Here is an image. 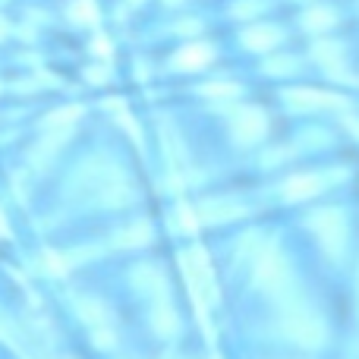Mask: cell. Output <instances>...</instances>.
<instances>
[{
  "label": "cell",
  "instance_id": "obj_9",
  "mask_svg": "<svg viewBox=\"0 0 359 359\" xmlns=\"http://www.w3.org/2000/svg\"><path fill=\"white\" fill-rule=\"evenodd\" d=\"M243 41H246V48H252V50H268L274 41H278V32L252 29V32H246V35H243Z\"/></svg>",
  "mask_w": 359,
  "mask_h": 359
},
{
  "label": "cell",
  "instance_id": "obj_4",
  "mask_svg": "<svg viewBox=\"0 0 359 359\" xmlns=\"http://www.w3.org/2000/svg\"><path fill=\"white\" fill-rule=\"evenodd\" d=\"M255 280H259L265 290H278L287 280V265L278 249H262L259 262H255Z\"/></svg>",
  "mask_w": 359,
  "mask_h": 359
},
{
  "label": "cell",
  "instance_id": "obj_10",
  "mask_svg": "<svg viewBox=\"0 0 359 359\" xmlns=\"http://www.w3.org/2000/svg\"><path fill=\"white\" fill-rule=\"evenodd\" d=\"M243 208H236V205H230V202H211V205H205V211H202V217H208V221H224V217H236Z\"/></svg>",
  "mask_w": 359,
  "mask_h": 359
},
{
  "label": "cell",
  "instance_id": "obj_12",
  "mask_svg": "<svg viewBox=\"0 0 359 359\" xmlns=\"http://www.w3.org/2000/svg\"><path fill=\"white\" fill-rule=\"evenodd\" d=\"M208 95H236V88H224V86H215V88H205Z\"/></svg>",
  "mask_w": 359,
  "mask_h": 359
},
{
  "label": "cell",
  "instance_id": "obj_11",
  "mask_svg": "<svg viewBox=\"0 0 359 359\" xmlns=\"http://www.w3.org/2000/svg\"><path fill=\"white\" fill-rule=\"evenodd\" d=\"M328 19H331V13H309V16H306V22L318 29V22H328Z\"/></svg>",
  "mask_w": 359,
  "mask_h": 359
},
{
  "label": "cell",
  "instance_id": "obj_8",
  "mask_svg": "<svg viewBox=\"0 0 359 359\" xmlns=\"http://www.w3.org/2000/svg\"><path fill=\"white\" fill-rule=\"evenodd\" d=\"M211 60V50L208 48H186L177 54V67L180 69H198Z\"/></svg>",
  "mask_w": 359,
  "mask_h": 359
},
{
  "label": "cell",
  "instance_id": "obj_6",
  "mask_svg": "<svg viewBox=\"0 0 359 359\" xmlns=\"http://www.w3.org/2000/svg\"><path fill=\"white\" fill-rule=\"evenodd\" d=\"M287 101H290L293 107H299V111H318V107H337V98H331V95H322V92H306V88H293V92L287 95Z\"/></svg>",
  "mask_w": 359,
  "mask_h": 359
},
{
  "label": "cell",
  "instance_id": "obj_3",
  "mask_svg": "<svg viewBox=\"0 0 359 359\" xmlns=\"http://www.w3.org/2000/svg\"><path fill=\"white\" fill-rule=\"evenodd\" d=\"M312 227H316L318 240L325 243V249H328L331 255H341L344 240H347V227H344V217L337 215V211H318Z\"/></svg>",
  "mask_w": 359,
  "mask_h": 359
},
{
  "label": "cell",
  "instance_id": "obj_7",
  "mask_svg": "<svg viewBox=\"0 0 359 359\" xmlns=\"http://www.w3.org/2000/svg\"><path fill=\"white\" fill-rule=\"evenodd\" d=\"M322 189V183H318L316 177L309 174H299V177H290L284 186V198H290V202H303V198H312L316 192Z\"/></svg>",
  "mask_w": 359,
  "mask_h": 359
},
{
  "label": "cell",
  "instance_id": "obj_2",
  "mask_svg": "<svg viewBox=\"0 0 359 359\" xmlns=\"http://www.w3.org/2000/svg\"><path fill=\"white\" fill-rule=\"evenodd\" d=\"M280 325H284V334L290 337V341L303 344V347H318L325 337L322 322H318L309 309H303V306H290V309L284 312V322Z\"/></svg>",
  "mask_w": 359,
  "mask_h": 359
},
{
  "label": "cell",
  "instance_id": "obj_1",
  "mask_svg": "<svg viewBox=\"0 0 359 359\" xmlns=\"http://www.w3.org/2000/svg\"><path fill=\"white\" fill-rule=\"evenodd\" d=\"M183 271H186V280H189V290L196 297V303L202 309H208L215 303L217 290H215V274H211V265L202 249H192V252L183 255Z\"/></svg>",
  "mask_w": 359,
  "mask_h": 359
},
{
  "label": "cell",
  "instance_id": "obj_5",
  "mask_svg": "<svg viewBox=\"0 0 359 359\" xmlns=\"http://www.w3.org/2000/svg\"><path fill=\"white\" fill-rule=\"evenodd\" d=\"M233 136L240 139V142H255V139H262L265 136V117H262L259 111H252V107L240 111L233 120Z\"/></svg>",
  "mask_w": 359,
  "mask_h": 359
}]
</instances>
